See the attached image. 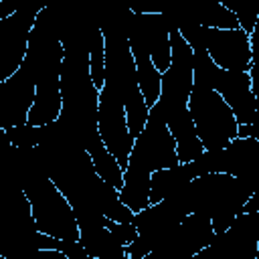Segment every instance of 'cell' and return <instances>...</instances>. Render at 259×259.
Wrapping results in <instances>:
<instances>
[{
  "label": "cell",
  "instance_id": "18",
  "mask_svg": "<svg viewBox=\"0 0 259 259\" xmlns=\"http://www.w3.org/2000/svg\"><path fill=\"white\" fill-rule=\"evenodd\" d=\"M32 249L34 251H38V249H53V251L65 253L69 259H89V255L85 251V245L81 241H69V239L53 237V235H47L42 231H36L34 233Z\"/></svg>",
  "mask_w": 259,
  "mask_h": 259
},
{
  "label": "cell",
  "instance_id": "10",
  "mask_svg": "<svg viewBox=\"0 0 259 259\" xmlns=\"http://www.w3.org/2000/svg\"><path fill=\"white\" fill-rule=\"evenodd\" d=\"M36 97V81L20 67L14 75L0 81V125L2 130L28 123V113Z\"/></svg>",
  "mask_w": 259,
  "mask_h": 259
},
{
  "label": "cell",
  "instance_id": "2",
  "mask_svg": "<svg viewBox=\"0 0 259 259\" xmlns=\"http://www.w3.org/2000/svg\"><path fill=\"white\" fill-rule=\"evenodd\" d=\"M253 188L229 172H208L192 178L186 188V200L192 212H206L214 233L227 231L237 214L243 212Z\"/></svg>",
  "mask_w": 259,
  "mask_h": 259
},
{
  "label": "cell",
  "instance_id": "14",
  "mask_svg": "<svg viewBox=\"0 0 259 259\" xmlns=\"http://www.w3.org/2000/svg\"><path fill=\"white\" fill-rule=\"evenodd\" d=\"M196 178L190 162L178 164L172 168H162L152 172V186H150V204L162 202L166 198H174L186 190V186Z\"/></svg>",
  "mask_w": 259,
  "mask_h": 259
},
{
  "label": "cell",
  "instance_id": "8",
  "mask_svg": "<svg viewBox=\"0 0 259 259\" xmlns=\"http://www.w3.org/2000/svg\"><path fill=\"white\" fill-rule=\"evenodd\" d=\"M97 132H99L105 148L117 158V162L125 170L136 138L130 132L127 115H125V107H123L121 99L107 85H103V89L99 91Z\"/></svg>",
  "mask_w": 259,
  "mask_h": 259
},
{
  "label": "cell",
  "instance_id": "17",
  "mask_svg": "<svg viewBox=\"0 0 259 259\" xmlns=\"http://www.w3.org/2000/svg\"><path fill=\"white\" fill-rule=\"evenodd\" d=\"M85 150H87V154L91 156V162H93L97 174H99L107 184H111V186H115V188L119 190V188L123 186V172H125V170L121 168V164L117 162V158L105 148L101 136L95 134V136L85 144Z\"/></svg>",
  "mask_w": 259,
  "mask_h": 259
},
{
  "label": "cell",
  "instance_id": "7",
  "mask_svg": "<svg viewBox=\"0 0 259 259\" xmlns=\"http://www.w3.org/2000/svg\"><path fill=\"white\" fill-rule=\"evenodd\" d=\"M178 164H180V158L176 152V140L164 115L156 107H150L148 121L144 130L136 136L127 166H136L152 174L156 170L172 168Z\"/></svg>",
  "mask_w": 259,
  "mask_h": 259
},
{
  "label": "cell",
  "instance_id": "20",
  "mask_svg": "<svg viewBox=\"0 0 259 259\" xmlns=\"http://www.w3.org/2000/svg\"><path fill=\"white\" fill-rule=\"evenodd\" d=\"M4 134L8 142L16 146V150H34L40 142V125H32V123L6 127Z\"/></svg>",
  "mask_w": 259,
  "mask_h": 259
},
{
  "label": "cell",
  "instance_id": "12",
  "mask_svg": "<svg viewBox=\"0 0 259 259\" xmlns=\"http://www.w3.org/2000/svg\"><path fill=\"white\" fill-rule=\"evenodd\" d=\"M227 172L245 180L253 190L259 188V138H233L225 146Z\"/></svg>",
  "mask_w": 259,
  "mask_h": 259
},
{
  "label": "cell",
  "instance_id": "16",
  "mask_svg": "<svg viewBox=\"0 0 259 259\" xmlns=\"http://www.w3.org/2000/svg\"><path fill=\"white\" fill-rule=\"evenodd\" d=\"M166 123H168L170 132L176 140V152H178L180 164L192 162L194 158H198L204 152V146L198 138V132H196L194 119L190 115V109L180 111L176 115H170L166 119Z\"/></svg>",
  "mask_w": 259,
  "mask_h": 259
},
{
  "label": "cell",
  "instance_id": "6",
  "mask_svg": "<svg viewBox=\"0 0 259 259\" xmlns=\"http://www.w3.org/2000/svg\"><path fill=\"white\" fill-rule=\"evenodd\" d=\"M182 36L196 38L217 67L229 71H249L253 65V51H251V34L245 32L241 26L237 28H217V26H200L194 22L180 24Z\"/></svg>",
  "mask_w": 259,
  "mask_h": 259
},
{
  "label": "cell",
  "instance_id": "22",
  "mask_svg": "<svg viewBox=\"0 0 259 259\" xmlns=\"http://www.w3.org/2000/svg\"><path fill=\"white\" fill-rule=\"evenodd\" d=\"M249 75H251V87H253V93L255 97L259 99V59L253 61L251 69H249Z\"/></svg>",
  "mask_w": 259,
  "mask_h": 259
},
{
  "label": "cell",
  "instance_id": "11",
  "mask_svg": "<svg viewBox=\"0 0 259 259\" xmlns=\"http://www.w3.org/2000/svg\"><path fill=\"white\" fill-rule=\"evenodd\" d=\"M210 87L217 89L225 97V101L231 105L239 123H251L253 121L259 99L253 93L249 71H229V69L219 67L214 77H212Z\"/></svg>",
  "mask_w": 259,
  "mask_h": 259
},
{
  "label": "cell",
  "instance_id": "19",
  "mask_svg": "<svg viewBox=\"0 0 259 259\" xmlns=\"http://www.w3.org/2000/svg\"><path fill=\"white\" fill-rule=\"evenodd\" d=\"M89 71L93 85L101 91L105 85V34L101 28H95L89 45Z\"/></svg>",
  "mask_w": 259,
  "mask_h": 259
},
{
  "label": "cell",
  "instance_id": "15",
  "mask_svg": "<svg viewBox=\"0 0 259 259\" xmlns=\"http://www.w3.org/2000/svg\"><path fill=\"white\" fill-rule=\"evenodd\" d=\"M130 38V47L134 53V61H136V71H138V83L140 89L144 93V99L148 103V107H152L158 99H160V89H162V71H158V67L154 65L148 49L144 47V42L136 36V34H127Z\"/></svg>",
  "mask_w": 259,
  "mask_h": 259
},
{
  "label": "cell",
  "instance_id": "21",
  "mask_svg": "<svg viewBox=\"0 0 259 259\" xmlns=\"http://www.w3.org/2000/svg\"><path fill=\"white\" fill-rule=\"evenodd\" d=\"M233 12L237 14L241 28L251 34L259 14V0H233Z\"/></svg>",
  "mask_w": 259,
  "mask_h": 259
},
{
  "label": "cell",
  "instance_id": "23",
  "mask_svg": "<svg viewBox=\"0 0 259 259\" xmlns=\"http://www.w3.org/2000/svg\"><path fill=\"white\" fill-rule=\"evenodd\" d=\"M251 51H253V61H257L259 59V14H257L255 28L251 32Z\"/></svg>",
  "mask_w": 259,
  "mask_h": 259
},
{
  "label": "cell",
  "instance_id": "4",
  "mask_svg": "<svg viewBox=\"0 0 259 259\" xmlns=\"http://www.w3.org/2000/svg\"><path fill=\"white\" fill-rule=\"evenodd\" d=\"M188 109L204 150H221L239 136V121L217 89L192 85Z\"/></svg>",
  "mask_w": 259,
  "mask_h": 259
},
{
  "label": "cell",
  "instance_id": "24",
  "mask_svg": "<svg viewBox=\"0 0 259 259\" xmlns=\"http://www.w3.org/2000/svg\"><path fill=\"white\" fill-rule=\"evenodd\" d=\"M247 136H253L251 123H239V138H247Z\"/></svg>",
  "mask_w": 259,
  "mask_h": 259
},
{
  "label": "cell",
  "instance_id": "13",
  "mask_svg": "<svg viewBox=\"0 0 259 259\" xmlns=\"http://www.w3.org/2000/svg\"><path fill=\"white\" fill-rule=\"evenodd\" d=\"M63 113V93H61V73L47 75L36 81V97L28 113V123L49 125L57 121Z\"/></svg>",
  "mask_w": 259,
  "mask_h": 259
},
{
  "label": "cell",
  "instance_id": "3",
  "mask_svg": "<svg viewBox=\"0 0 259 259\" xmlns=\"http://www.w3.org/2000/svg\"><path fill=\"white\" fill-rule=\"evenodd\" d=\"M105 34V85L121 99L127 115V125L136 138L150 115V107L144 99V93L138 83V71L130 38L117 32Z\"/></svg>",
  "mask_w": 259,
  "mask_h": 259
},
{
  "label": "cell",
  "instance_id": "1",
  "mask_svg": "<svg viewBox=\"0 0 259 259\" xmlns=\"http://www.w3.org/2000/svg\"><path fill=\"white\" fill-rule=\"evenodd\" d=\"M22 192L30 200L32 217L38 231L69 241H79L81 231L75 208L42 168L40 160L32 162V168L26 170L22 178Z\"/></svg>",
  "mask_w": 259,
  "mask_h": 259
},
{
  "label": "cell",
  "instance_id": "5",
  "mask_svg": "<svg viewBox=\"0 0 259 259\" xmlns=\"http://www.w3.org/2000/svg\"><path fill=\"white\" fill-rule=\"evenodd\" d=\"M170 45H172V61H170V67L162 73L160 99L152 105L164 115V119L188 109V99L194 85L192 47L182 36L178 26L170 30Z\"/></svg>",
  "mask_w": 259,
  "mask_h": 259
},
{
  "label": "cell",
  "instance_id": "9",
  "mask_svg": "<svg viewBox=\"0 0 259 259\" xmlns=\"http://www.w3.org/2000/svg\"><path fill=\"white\" fill-rule=\"evenodd\" d=\"M38 12L40 8L36 6H22L14 14L0 18V81L22 67Z\"/></svg>",
  "mask_w": 259,
  "mask_h": 259
},
{
  "label": "cell",
  "instance_id": "25",
  "mask_svg": "<svg viewBox=\"0 0 259 259\" xmlns=\"http://www.w3.org/2000/svg\"><path fill=\"white\" fill-rule=\"evenodd\" d=\"M251 127H253V136H255V138H259V105H257V109H255V115H253Z\"/></svg>",
  "mask_w": 259,
  "mask_h": 259
}]
</instances>
